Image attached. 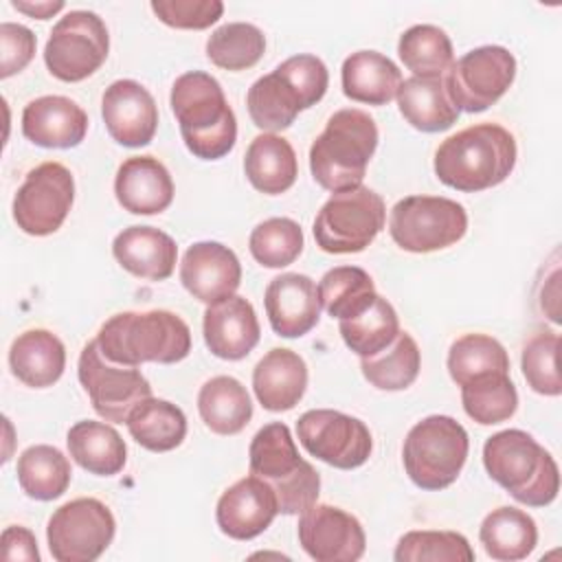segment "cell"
I'll list each match as a JSON object with an SVG mask.
<instances>
[{
	"instance_id": "obj_38",
	"label": "cell",
	"mask_w": 562,
	"mask_h": 562,
	"mask_svg": "<svg viewBox=\"0 0 562 562\" xmlns=\"http://www.w3.org/2000/svg\"><path fill=\"white\" fill-rule=\"evenodd\" d=\"M316 288L321 307L338 321L360 314L378 296L373 279L358 266H338L327 270Z\"/></svg>"
},
{
	"instance_id": "obj_42",
	"label": "cell",
	"mask_w": 562,
	"mask_h": 562,
	"mask_svg": "<svg viewBox=\"0 0 562 562\" xmlns=\"http://www.w3.org/2000/svg\"><path fill=\"white\" fill-rule=\"evenodd\" d=\"M492 371L509 373V356L496 338L487 334H463L450 345L448 373L459 386Z\"/></svg>"
},
{
	"instance_id": "obj_18",
	"label": "cell",
	"mask_w": 562,
	"mask_h": 562,
	"mask_svg": "<svg viewBox=\"0 0 562 562\" xmlns=\"http://www.w3.org/2000/svg\"><path fill=\"white\" fill-rule=\"evenodd\" d=\"M180 281L193 299L211 305L237 292L241 263L237 255L220 241H195L180 261Z\"/></svg>"
},
{
	"instance_id": "obj_9",
	"label": "cell",
	"mask_w": 562,
	"mask_h": 562,
	"mask_svg": "<svg viewBox=\"0 0 562 562\" xmlns=\"http://www.w3.org/2000/svg\"><path fill=\"white\" fill-rule=\"evenodd\" d=\"M468 231L465 209L441 195H408L389 217L393 241L406 252H435L457 244Z\"/></svg>"
},
{
	"instance_id": "obj_49",
	"label": "cell",
	"mask_w": 562,
	"mask_h": 562,
	"mask_svg": "<svg viewBox=\"0 0 562 562\" xmlns=\"http://www.w3.org/2000/svg\"><path fill=\"white\" fill-rule=\"evenodd\" d=\"M13 9L31 15V18H37V20H48L53 18L57 11L64 9V2H20V0H13L11 2Z\"/></svg>"
},
{
	"instance_id": "obj_31",
	"label": "cell",
	"mask_w": 562,
	"mask_h": 562,
	"mask_svg": "<svg viewBox=\"0 0 562 562\" xmlns=\"http://www.w3.org/2000/svg\"><path fill=\"white\" fill-rule=\"evenodd\" d=\"M66 443L75 463L97 476H114L127 461L125 441L112 426L103 422H77L70 426Z\"/></svg>"
},
{
	"instance_id": "obj_7",
	"label": "cell",
	"mask_w": 562,
	"mask_h": 562,
	"mask_svg": "<svg viewBox=\"0 0 562 562\" xmlns=\"http://www.w3.org/2000/svg\"><path fill=\"white\" fill-rule=\"evenodd\" d=\"M470 450L465 428L448 415H430L417 422L402 448L408 479L428 492L443 490L461 474Z\"/></svg>"
},
{
	"instance_id": "obj_39",
	"label": "cell",
	"mask_w": 562,
	"mask_h": 562,
	"mask_svg": "<svg viewBox=\"0 0 562 562\" xmlns=\"http://www.w3.org/2000/svg\"><path fill=\"white\" fill-rule=\"evenodd\" d=\"M345 345L360 358H369L389 347L400 334V321L395 307L384 299L375 296L373 303L351 318L338 321Z\"/></svg>"
},
{
	"instance_id": "obj_24",
	"label": "cell",
	"mask_w": 562,
	"mask_h": 562,
	"mask_svg": "<svg viewBox=\"0 0 562 562\" xmlns=\"http://www.w3.org/2000/svg\"><path fill=\"white\" fill-rule=\"evenodd\" d=\"M112 255L130 274L149 281H165L176 268L178 246L160 228L130 226L114 237Z\"/></svg>"
},
{
	"instance_id": "obj_34",
	"label": "cell",
	"mask_w": 562,
	"mask_h": 562,
	"mask_svg": "<svg viewBox=\"0 0 562 562\" xmlns=\"http://www.w3.org/2000/svg\"><path fill=\"white\" fill-rule=\"evenodd\" d=\"M125 424L132 439L151 452H169L178 448L187 435L182 408L151 395L130 411Z\"/></svg>"
},
{
	"instance_id": "obj_2",
	"label": "cell",
	"mask_w": 562,
	"mask_h": 562,
	"mask_svg": "<svg viewBox=\"0 0 562 562\" xmlns=\"http://www.w3.org/2000/svg\"><path fill=\"white\" fill-rule=\"evenodd\" d=\"M171 110L187 149L202 160L224 158L237 140V119L215 77L202 70L180 75L171 86Z\"/></svg>"
},
{
	"instance_id": "obj_46",
	"label": "cell",
	"mask_w": 562,
	"mask_h": 562,
	"mask_svg": "<svg viewBox=\"0 0 562 562\" xmlns=\"http://www.w3.org/2000/svg\"><path fill=\"white\" fill-rule=\"evenodd\" d=\"M149 7L167 26L195 31L209 29L224 13L220 0H151Z\"/></svg>"
},
{
	"instance_id": "obj_26",
	"label": "cell",
	"mask_w": 562,
	"mask_h": 562,
	"mask_svg": "<svg viewBox=\"0 0 562 562\" xmlns=\"http://www.w3.org/2000/svg\"><path fill=\"white\" fill-rule=\"evenodd\" d=\"M246 105L252 123L268 134L288 130L299 112L310 108L303 92L281 66L259 77L248 88Z\"/></svg>"
},
{
	"instance_id": "obj_41",
	"label": "cell",
	"mask_w": 562,
	"mask_h": 562,
	"mask_svg": "<svg viewBox=\"0 0 562 562\" xmlns=\"http://www.w3.org/2000/svg\"><path fill=\"white\" fill-rule=\"evenodd\" d=\"M266 50L263 31L248 22H228L206 40V57L224 70L252 68Z\"/></svg>"
},
{
	"instance_id": "obj_20",
	"label": "cell",
	"mask_w": 562,
	"mask_h": 562,
	"mask_svg": "<svg viewBox=\"0 0 562 562\" xmlns=\"http://www.w3.org/2000/svg\"><path fill=\"white\" fill-rule=\"evenodd\" d=\"M263 303L274 334L283 338L305 336L321 318L318 288L307 274L285 272L274 277L266 288Z\"/></svg>"
},
{
	"instance_id": "obj_27",
	"label": "cell",
	"mask_w": 562,
	"mask_h": 562,
	"mask_svg": "<svg viewBox=\"0 0 562 562\" xmlns=\"http://www.w3.org/2000/svg\"><path fill=\"white\" fill-rule=\"evenodd\" d=\"M395 99L404 121L419 132H443L459 119L443 77H408L400 83Z\"/></svg>"
},
{
	"instance_id": "obj_45",
	"label": "cell",
	"mask_w": 562,
	"mask_h": 562,
	"mask_svg": "<svg viewBox=\"0 0 562 562\" xmlns=\"http://www.w3.org/2000/svg\"><path fill=\"white\" fill-rule=\"evenodd\" d=\"M558 349L560 336L553 331H540L522 347L520 367L531 391L549 397L562 393V382L558 373Z\"/></svg>"
},
{
	"instance_id": "obj_15",
	"label": "cell",
	"mask_w": 562,
	"mask_h": 562,
	"mask_svg": "<svg viewBox=\"0 0 562 562\" xmlns=\"http://www.w3.org/2000/svg\"><path fill=\"white\" fill-rule=\"evenodd\" d=\"M296 435L312 457L338 470L360 468L373 450V439L364 422L331 408L303 413L296 422Z\"/></svg>"
},
{
	"instance_id": "obj_11",
	"label": "cell",
	"mask_w": 562,
	"mask_h": 562,
	"mask_svg": "<svg viewBox=\"0 0 562 562\" xmlns=\"http://www.w3.org/2000/svg\"><path fill=\"white\" fill-rule=\"evenodd\" d=\"M114 516L99 498H75L53 512L46 527L50 555L57 562H94L110 547Z\"/></svg>"
},
{
	"instance_id": "obj_33",
	"label": "cell",
	"mask_w": 562,
	"mask_h": 562,
	"mask_svg": "<svg viewBox=\"0 0 562 562\" xmlns=\"http://www.w3.org/2000/svg\"><path fill=\"white\" fill-rule=\"evenodd\" d=\"M481 544L492 560H525L538 544V527L533 518L518 507L492 509L479 529Z\"/></svg>"
},
{
	"instance_id": "obj_17",
	"label": "cell",
	"mask_w": 562,
	"mask_h": 562,
	"mask_svg": "<svg viewBox=\"0 0 562 562\" xmlns=\"http://www.w3.org/2000/svg\"><path fill=\"white\" fill-rule=\"evenodd\" d=\"M108 134L123 147L149 145L158 130V108L145 86L134 79L110 83L101 97Z\"/></svg>"
},
{
	"instance_id": "obj_29",
	"label": "cell",
	"mask_w": 562,
	"mask_h": 562,
	"mask_svg": "<svg viewBox=\"0 0 562 562\" xmlns=\"http://www.w3.org/2000/svg\"><path fill=\"white\" fill-rule=\"evenodd\" d=\"M342 92L351 101L386 105L402 83L400 68L378 50H358L342 61Z\"/></svg>"
},
{
	"instance_id": "obj_44",
	"label": "cell",
	"mask_w": 562,
	"mask_h": 562,
	"mask_svg": "<svg viewBox=\"0 0 562 562\" xmlns=\"http://www.w3.org/2000/svg\"><path fill=\"white\" fill-rule=\"evenodd\" d=\"M395 562H472L474 551L457 531H408L397 540Z\"/></svg>"
},
{
	"instance_id": "obj_30",
	"label": "cell",
	"mask_w": 562,
	"mask_h": 562,
	"mask_svg": "<svg viewBox=\"0 0 562 562\" xmlns=\"http://www.w3.org/2000/svg\"><path fill=\"white\" fill-rule=\"evenodd\" d=\"M244 171L257 191L279 195L294 184L299 162L292 145L283 136L263 132L250 140L244 156Z\"/></svg>"
},
{
	"instance_id": "obj_5",
	"label": "cell",
	"mask_w": 562,
	"mask_h": 562,
	"mask_svg": "<svg viewBox=\"0 0 562 562\" xmlns=\"http://www.w3.org/2000/svg\"><path fill=\"white\" fill-rule=\"evenodd\" d=\"M483 465L490 479L522 505L544 507L560 492L558 463L525 430L509 428L492 435L483 446Z\"/></svg>"
},
{
	"instance_id": "obj_47",
	"label": "cell",
	"mask_w": 562,
	"mask_h": 562,
	"mask_svg": "<svg viewBox=\"0 0 562 562\" xmlns=\"http://www.w3.org/2000/svg\"><path fill=\"white\" fill-rule=\"evenodd\" d=\"M35 35L31 29L13 22H2L0 24V77L7 79L20 70L26 68V64L35 55Z\"/></svg>"
},
{
	"instance_id": "obj_16",
	"label": "cell",
	"mask_w": 562,
	"mask_h": 562,
	"mask_svg": "<svg viewBox=\"0 0 562 562\" xmlns=\"http://www.w3.org/2000/svg\"><path fill=\"white\" fill-rule=\"evenodd\" d=\"M299 542L316 562H356L367 547L360 520L327 503H314L301 514Z\"/></svg>"
},
{
	"instance_id": "obj_1",
	"label": "cell",
	"mask_w": 562,
	"mask_h": 562,
	"mask_svg": "<svg viewBox=\"0 0 562 562\" xmlns=\"http://www.w3.org/2000/svg\"><path fill=\"white\" fill-rule=\"evenodd\" d=\"M516 165V140L498 123H476L448 136L435 151V176L450 189L474 193L501 184Z\"/></svg>"
},
{
	"instance_id": "obj_19",
	"label": "cell",
	"mask_w": 562,
	"mask_h": 562,
	"mask_svg": "<svg viewBox=\"0 0 562 562\" xmlns=\"http://www.w3.org/2000/svg\"><path fill=\"white\" fill-rule=\"evenodd\" d=\"M277 514L279 503L272 487L255 474L244 476L224 490L215 507L220 531L233 540H250L263 533Z\"/></svg>"
},
{
	"instance_id": "obj_32",
	"label": "cell",
	"mask_w": 562,
	"mask_h": 562,
	"mask_svg": "<svg viewBox=\"0 0 562 562\" xmlns=\"http://www.w3.org/2000/svg\"><path fill=\"white\" fill-rule=\"evenodd\" d=\"M198 411L204 426L215 435H237L252 417V402L239 380L215 375L202 384Z\"/></svg>"
},
{
	"instance_id": "obj_40",
	"label": "cell",
	"mask_w": 562,
	"mask_h": 562,
	"mask_svg": "<svg viewBox=\"0 0 562 562\" xmlns=\"http://www.w3.org/2000/svg\"><path fill=\"white\" fill-rule=\"evenodd\" d=\"M397 55L413 77H443L454 61L452 42L443 29L415 24L400 35Z\"/></svg>"
},
{
	"instance_id": "obj_6",
	"label": "cell",
	"mask_w": 562,
	"mask_h": 562,
	"mask_svg": "<svg viewBox=\"0 0 562 562\" xmlns=\"http://www.w3.org/2000/svg\"><path fill=\"white\" fill-rule=\"evenodd\" d=\"M250 474L263 479L279 503V514H303L318 501L321 476L314 465L301 459L285 424L272 422L259 428L248 448Z\"/></svg>"
},
{
	"instance_id": "obj_3",
	"label": "cell",
	"mask_w": 562,
	"mask_h": 562,
	"mask_svg": "<svg viewBox=\"0 0 562 562\" xmlns=\"http://www.w3.org/2000/svg\"><path fill=\"white\" fill-rule=\"evenodd\" d=\"M94 340L108 360L125 367L173 364L191 351L189 325L169 310L114 314L101 325Z\"/></svg>"
},
{
	"instance_id": "obj_25",
	"label": "cell",
	"mask_w": 562,
	"mask_h": 562,
	"mask_svg": "<svg viewBox=\"0 0 562 562\" xmlns=\"http://www.w3.org/2000/svg\"><path fill=\"white\" fill-rule=\"evenodd\" d=\"M252 389L266 411H290L307 389V364L292 349H270L252 369Z\"/></svg>"
},
{
	"instance_id": "obj_12",
	"label": "cell",
	"mask_w": 562,
	"mask_h": 562,
	"mask_svg": "<svg viewBox=\"0 0 562 562\" xmlns=\"http://www.w3.org/2000/svg\"><path fill=\"white\" fill-rule=\"evenodd\" d=\"M516 59L505 46H479L452 61L443 75L448 94L461 112H483L514 83Z\"/></svg>"
},
{
	"instance_id": "obj_10",
	"label": "cell",
	"mask_w": 562,
	"mask_h": 562,
	"mask_svg": "<svg viewBox=\"0 0 562 562\" xmlns=\"http://www.w3.org/2000/svg\"><path fill=\"white\" fill-rule=\"evenodd\" d=\"M110 35L94 11H68L50 31L44 64L59 81H83L108 59Z\"/></svg>"
},
{
	"instance_id": "obj_21",
	"label": "cell",
	"mask_w": 562,
	"mask_h": 562,
	"mask_svg": "<svg viewBox=\"0 0 562 562\" xmlns=\"http://www.w3.org/2000/svg\"><path fill=\"white\" fill-rule=\"evenodd\" d=\"M204 342L222 360H241L259 342L261 329L255 307L248 299L233 294L204 310Z\"/></svg>"
},
{
	"instance_id": "obj_13",
	"label": "cell",
	"mask_w": 562,
	"mask_h": 562,
	"mask_svg": "<svg viewBox=\"0 0 562 562\" xmlns=\"http://www.w3.org/2000/svg\"><path fill=\"white\" fill-rule=\"evenodd\" d=\"M77 375L99 417L125 424L130 411L151 395L149 382L136 367L108 360L97 340H90L79 356Z\"/></svg>"
},
{
	"instance_id": "obj_8",
	"label": "cell",
	"mask_w": 562,
	"mask_h": 562,
	"mask_svg": "<svg viewBox=\"0 0 562 562\" xmlns=\"http://www.w3.org/2000/svg\"><path fill=\"white\" fill-rule=\"evenodd\" d=\"M384 200L369 187L331 193L314 220L316 246L329 255L364 250L384 228Z\"/></svg>"
},
{
	"instance_id": "obj_37",
	"label": "cell",
	"mask_w": 562,
	"mask_h": 562,
	"mask_svg": "<svg viewBox=\"0 0 562 562\" xmlns=\"http://www.w3.org/2000/svg\"><path fill=\"white\" fill-rule=\"evenodd\" d=\"M461 404L470 419L481 426H492L516 413L518 393L509 373L492 371L461 384Z\"/></svg>"
},
{
	"instance_id": "obj_36",
	"label": "cell",
	"mask_w": 562,
	"mask_h": 562,
	"mask_svg": "<svg viewBox=\"0 0 562 562\" xmlns=\"http://www.w3.org/2000/svg\"><path fill=\"white\" fill-rule=\"evenodd\" d=\"M422 367V356L415 338L408 331H400L395 340L382 351L360 358L364 380L380 391H404L408 389Z\"/></svg>"
},
{
	"instance_id": "obj_43",
	"label": "cell",
	"mask_w": 562,
	"mask_h": 562,
	"mask_svg": "<svg viewBox=\"0 0 562 562\" xmlns=\"http://www.w3.org/2000/svg\"><path fill=\"white\" fill-rule=\"evenodd\" d=\"M248 248L263 268H285L303 252V231L290 217H270L252 228Z\"/></svg>"
},
{
	"instance_id": "obj_48",
	"label": "cell",
	"mask_w": 562,
	"mask_h": 562,
	"mask_svg": "<svg viewBox=\"0 0 562 562\" xmlns=\"http://www.w3.org/2000/svg\"><path fill=\"white\" fill-rule=\"evenodd\" d=\"M2 558L4 560H24V562H40L37 540L26 527H7L2 531Z\"/></svg>"
},
{
	"instance_id": "obj_23",
	"label": "cell",
	"mask_w": 562,
	"mask_h": 562,
	"mask_svg": "<svg viewBox=\"0 0 562 562\" xmlns=\"http://www.w3.org/2000/svg\"><path fill=\"white\" fill-rule=\"evenodd\" d=\"M114 195L134 215H156L173 202V180L158 158L132 156L116 171Z\"/></svg>"
},
{
	"instance_id": "obj_14",
	"label": "cell",
	"mask_w": 562,
	"mask_h": 562,
	"mask_svg": "<svg viewBox=\"0 0 562 562\" xmlns=\"http://www.w3.org/2000/svg\"><path fill=\"white\" fill-rule=\"evenodd\" d=\"M75 202V180L68 167L48 160L31 169L13 198V220L26 235L55 233Z\"/></svg>"
},
{
	"instance_id": "obj_28",
	"label": "cell",
	"mask_w": 562,
	"mask_h": 562,
	"mask_svg": "<svg viewBox=\"0 0 562 562\" xmlns=\"http://www.w3.org/2000/svg\"><path fill=\"white\" fill-rule=\"evenodd\" d=\"M9 367L31 389L50 386L66 367L64 342L48 329H26L11 342Z\"/></svg>"
},
{
	"instance_id": "obj_35",
	"label": "cell",
	"mask_w": 562,
	"mask_h": 562,
	"mask_svg": "<svg viewBox=\"0 0 562 562\" xmlns=\"http://www.w3.org/2000/svg\"><path fill=\"white\" fill-rule=\"evenodd\" d=\"M70 461L55 446L37 443L18 457V483L29 498L55 501L70 485Z\"/></svg>"
},
{
	"instance_id": "obj_4",
	"label": "cell",
	"mask_w": 562,
	"mask_h": 562,
	"mask_svg": "<svg viewBox=\"0 0 562 562\" xmlns=\"http://www.w3.org/2000/svg\"><path fill=\"white\" fill-rule=\"evenodd\" d=\"M375 147V121L358 108L338 110L310 147L312 176L331 193L356 189L362 184Z\"/></svg>"
},
{
	"instance_id": "obj_22",
	"label": "cell",
	"mask_w": 562,
	"mask_h": 562,
	"mask_svg": "<svg viewBox=\"0 0 562 562\" xmlns=\"http://www.w3.org/2000/svg\"><path fill=\"white\" fill-rule=\"evenodd\" d=\"M88 132V114L68 97L46 94L26 103L22 112V134L48 149L77 147Z\"/></svg>"
}]
</instances>
